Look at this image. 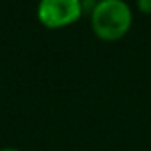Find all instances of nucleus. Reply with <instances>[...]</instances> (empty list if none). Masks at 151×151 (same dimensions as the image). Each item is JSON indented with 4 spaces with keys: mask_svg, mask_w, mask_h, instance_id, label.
I'll return each mask as SVG.
<instances>
[{
    "mask_svg": "<svg viewBox=\"0 0 151 151\" xmlns=\"http://www.w3.org/2000/svg\"><path fill=\"white\" fill-rule=\"evenodd\" d=\"M137 10L143 15H151V0H137Z\"/></svg>",
    "mask_w": 151,
    "mask_h": 151,
    "instance_id": "nucleus-3",
    "label": "nucleus"
},
{
    "mask_svg": "<svg viewBox=\"0 0 151 151\" xmlns=\"http://www.w3.org/2000/svg\"><path fill=\"white\" fill-rule=\"evenodd\" d=\"M133 24V12L124 0H101L89 15V26L98 39L115 42L128 34Z\"/></svg>",
    "mask_w": 151,
    "mask_h": 151,
    "instance_id": "nucleus-1",
    "label": "nucleus"
},
{
    "mask_svg": "<svg viewBox=\"0 0 151 151\" xmlns=\"http://www.w3.org/2000/svg\"><path fill=\"white\" fill-rule=\"evenodd\" d=\"M81 0H39L37 21L47 29H62L75 24L83 17Z\"/></svg>",
    "mask_w": 151,
    "mask_h": 151,
    "instance_id": "nucleus-2",
    "label": "nucleus"
},
{
    "mask_svg": "<svg viewBox=\"0 0 151 151\" xmlns=\"http://www.w3.org/2000/svg\"><path fill=\"white\" fill-rule=\"evenodd\" d=\"M0 151H21V150H18L15 146H5V148H0Z\"/></svg>",
    "mask_w": 151,
    "mask_h": 151,
    "instance_id": "nucleus-4",
    "label": "nucleus"
},
{
    "mask_svg": "<svg viewBox=\"0 0 151 151\" xmlns=\"http://www.w3.org/2000/svg\"><path fill=\"white\" fill-rule=\"evenodd\" d=\"M98 2H101V0H98Z\"/></svg>",
    "mask_w": 151,
    "mask_h": 151,
    "instance_id": "nucleus-5",
    "label": "nucleus"
}]
</instances>
